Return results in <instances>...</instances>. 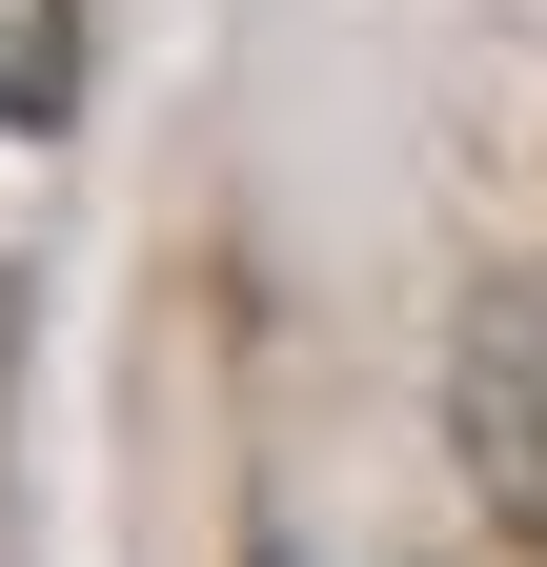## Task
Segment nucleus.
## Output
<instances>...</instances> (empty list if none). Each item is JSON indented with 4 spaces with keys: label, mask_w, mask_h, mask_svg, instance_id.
Masks as SVG:
<instances>
[{
    "label": "nucleus",
    "mask_w": 547,
    "mask_h": 567,
    "mask_svg": "<svg viewBox=\"0 0 547 567\" xmlns=\"http://www.w3.org/2000/svg\"><path fill=\"white\" fill-rule=\"evenodd\" d=\"M446 446H466V486L547 547V264H507L487 305H466V344H446Z\"/></svg>",
    "instance_id": "1"
},
{
    "label": "nucleus",
    "mask_w": 547,
    "mask_h": 567,
    "mask_svg": "<svg viewBox=\"0 0 547 567\" xmlns=\"http://www.w3.org/2000/svg\"><path fill=\"white\" fill-rule=\"evenodd\" d=\"M82 82V0H0V122H61Z\"/></svg>",
    "instance_id": "2"
}]
</instances>
